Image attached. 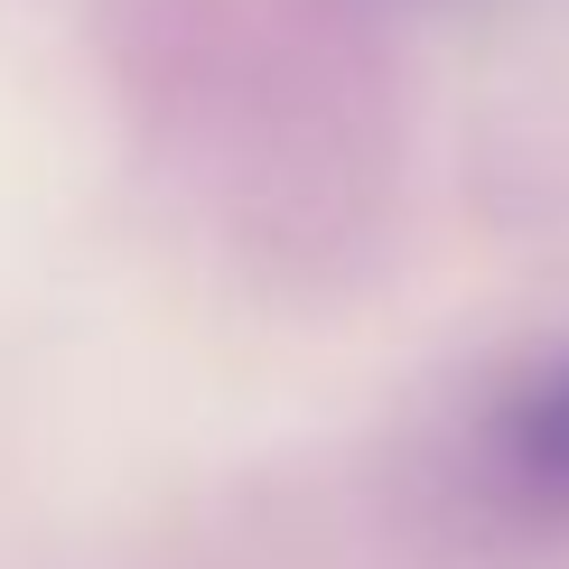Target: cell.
Instances as JSON below:
<instances>
[{"label": "cell", "instance_id": "obj_1", "mask_svg": "<svg viewBox=\"0 0 569 569\" xmlns=\"http://www.w3.org/2000/svg\"><path fill=\"white\" fill-rule=\"evenodd\" d=\"M486 458H495V486H505L523 513L569 523V355L541 365V373H523V383L495 401Z\"/></svg>", "mask_w": 569, "mask_h": 569}]
</instances>
